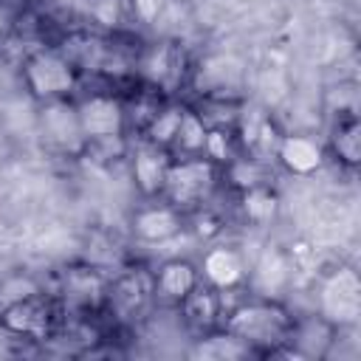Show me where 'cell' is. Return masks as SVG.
I'll use <instances>...</instances> for the list:
<instances>
[{"mask_svg":"<svg viewBox=\"0 0 361 361\" xmlns=\"http://www.w3.org/2000/svg\"><path fill=\"white\" fill-rule=\"evenodd\" d=\"M223 316V330L240 338L251 353H274L288 344L296 322L279 302L271 299H243Z\"/></svg>","mask_w":361,"mask_h":361,"instance_id":"1","label":"cell"},{"mask_svg":"<svg viewBox=\"0 0 361 361\" xmlns=\"http://www.w3.org/2000/svg\"><path fill=\"white\" fill-rule=\"evenodd\" d=\"M217 180H220V166L209 161L206 155L172 158L161 197L186 214V212L200 209L214 195Z\"/></svg>","mask_w":361,"mask_h":361,"instance_id":"2","label":"cell"},{"mask_svg":"<svg viewBox=\"0 0 361 361\" xmlns=\"http://www.w3.org/2000/svg\"><path fill=\"white\" fill-rule=\"evenodd\" d=\"M82 73L59 48H37L23 62V82L39 102L71 99L79 87Z\"/></svg>","mask_w":361,"mask_h":361,"instance_id":"3","label":"cell"},{"mask_svg":"<svg viewBox=\"0 0 361 361\" xmlns=\"http://www.w3.org/2000/svg\"><path fill=\"white\" fill-rule=\"evenodd\" d=\"M39 133H42V138H45L56 152L85 155L87 138H85V133H82V121H79L76 102H71V99L42 102V110H39Z\"/></svg>","mask_w":361,"mask_h":361,"instance_id":"4","label":"cell"},{"mask_svg":"<svg viewBox=\"0 0 361 361\" xmlns=\"http://www.w3.org/2000/svg\"><path fill=\"white\" fill-rule=\"evenodd\" d=\"M82 133L87 141H102V138H116L127 133V110L124 102L107 90H96L76 102Z\"/></svg>","mask_w":361,"mask_h":361,"instance_id":"5","label":"cell"},{"mask_svg":"<svg viewBox=\"0 0 361 361\" xmlns=\"http://www.w3.org/2000/svg\"><path fill=\"white\" fill-rule=\"evenodd\" d=\"M56 322V307L51 299H45V293H34L28 299H20L14 305H6L0 310V324L14 333V336H25V338H45L51 333Z\"/></svg>","mask_w":361,"mask_h":361,"instance_id":"6","label":"cell"},{"mask_svg":"<svg viewBox=\"0 0 361 361\" xmlns=\"http://www.w3.org/2000/svg\"><path fill=\"white\" fill-rule=\"evenodd\" d=\"M127 158H130V175H133L135 189L144 197H161L164 183H166V172L172 164V152L141 138L135 147H130Z\"/></svg>","mask_w":361,"mask_h":361,"instance_id":"7","label":"cell"},{"mask_svg":"<svg viewBox=\"0 0 361 361\" xmlns=\"http://www.w3.org/2000/svg\"><path fill=\"white\" fill-rule=\"evenodd\" d=\"M245 68L234 56H209L195 68V87L203 93V99H237L243 87Z\"/></svg>","mask_w":361,"mask_h":361,"instance_id":"8","label":"cell"},{"mask_svg":"<svg viewBox=\"0 0 361 361\" xmlns=\"http://www.w3.org/2000/svg\"><path fill=\"white\" fill-rule=\"evenodd\" d=\"M149 296H155V285H152V274L144 271H124L118 279H113L107 285L104 302L107 307L118 316V319H133L135 313H141L149 302Z\"/></svg>","mask_w":361,"mask_h":361,"instance_id":"9","label":"cell"},{"mask_svg":"<svg viewBox=\"0 0 361 361\" xmlns=\"http://www.w3.org/2000/svg\"><path fill=\"white\" fill-rule=\"evenodd\" d=\"M180 228H183V212L175 209L166 200L164 203L141 206L133 214V234L141 243H149V245H161V243L178 237Z\"/></svg>","mask_w":361,"mask_h":361,"instance_id":"10","label":"cell"},{"mask_svg":"<svg viewBox=\"0 0 361 361\" xmlns=\"http://www.w3.org/2000/svg\"><path fill=\"white\" fill-rule=\"evenodd\" d=\"M248 276L245 257L231 245H214L203 254L200 279L214 290H234Z\"/></svg>","mask_w":361,"mask_h":361,"instance_id":"11","label":"cell"},{"mask_svg":"<svg viewBox=\"0 0 361 361\" xmlns=\"http://www.w3.org/2000/svg\"><path fill=\"white\" fill-rule=\"evenodd\" d=\"M180 65H183V54L172 42H155L135 59V71L141 73V79L158 90L169 87L180 76V71H183Z\"/></svg>","mask_w":361,"mask_h":361,"instance_id":"12","label":"cell"},{"mask_svg":"<svg viewBox=\"0 0 361 361\" xmlns=\"http://www.w3.org/2000/svg\"><path fill=\"white\" fill-rule=\"evenodd\" d=\"M322 316L327 322H355L358 316V279L350 268H341L322 293Z\"/></svg>","mask_w":361,"mask_h":361,"instance_id":"13","label":"cell"},{"mask_svg":"<svg viewBox=\"0 0 361 361\" xmlns=\"http://www.w3.org/2000/svg\"><path fill=\"white\" fill-rule=\"evenodd\" d=\"M200 268L192 265L189 259H169L152 274L155 296L172 305H180L197 285H200Z\"/></svg>","mask_w":361,"mask_h":361,"instance_id":"14","label":"cell"},{"mask_svg":"<svg viewBox=\"0 0 361 361\" xmlns=\"http://www.w3.org/2000/svg\"><path fill=\"white\" fill-rule=\"evenodd\" d=\"M276 161L290 175H310V172H316L322 166L324 147L310 135L282 133V141H279V149H276Z\"/></svg>","mask_w":361,"mask_h":361,"instance_id":"15","label":"cell"},{"mask_svg":"<svg viewBox=\"0 0 361 361\" xmlns=\"http://www.w3.org/2000/svg\"><path fill=\"white\" fill-rule=\"evenodd\" d=\"M107 285L102 282V276L93 268H73L65 274V285H62V302L71 310H93L99 302H104Z\"/></svg>","mask_w":361,"mask_h":361,"instance_id":"16","label":"cell"},{"mask_svg":"<svg viewBox=\"0 0 361 361\" xmlns=\"http://www.w3.org/2000/svg\"><path fill=\"white\" fill-rule=\"evenodd\" d=\"M180 313H183V319L192 324V327H197V330H212L220 319H223V302H220V293L214 290V288H209V285H197L180 305Z\"/></svg>","mask_w":361,"mask_h":361,"instance_id":"17","label":"cell"},{"mask_svg":"<svg viewBox=\"0 0 361 361\" xmlns=\"http://www.w3.org/2000/svg\"><path fill=\"white\" fill-rule=\"evenodd\" d=\"M206 135H209V124H206V118H203L195 107H183V113H180V124H178V133H175V141H172V147H169L172 158L203 155Z\"/></svg>","mask_w":361,"mask_h":361,"instance_id":"18","label":"cell"},{"mask_svg":"<svg viewBox=\"0 0 361 361\" xmlns=\"http://www.w3.org/2000/svg\"><path fill=\"white\" fill-rule=\"evenodd\" d=\"M183 107L186 104H178V102H161L158 110L152 113V118L147 121V127L141 130V138L149 141V144H155V147L169 149L172 141H175V133H178Z\"/></svg>","mask_w":361,"mask_h":361,"instance_id":"19","label":"cell"},{"mask_svg":"<svg viewBox=\"0 0 361 361\" xmlns=\"http://www.w3.org/2000/svg\"><path fill=\"white\" fill-rule=\"evenodd\" d=\"M220 175H226L237 192H245L254 186H268V164L248 152L234 155L226 166H220Z\"/></svg>","mask_w":361,"mask_h":361,"instance_id":"20","label":"cell"},{"mask_svg":"<svg viewBox=\"0 0 361 361\" xmlns=\"http://www.w3.org/2000/svg\"><path fill=\"white\" fill-rule=\"evenodd\" d=\"M358 118L355 113L350 116H338L333 133H330V152L336 155L338 164L344 166H355L361 158V135H358Z\"/></svg>","mask_w":361,"mask_h":361,"instance_id":"21","label":"cell"},{"mask_svg":"<svg viewBox=\"0 0 361 361\" xmlns=\"http://www.w3.org/2000/svg\"><path fill=\"white\" fill-rule=\"evenodd\" d=\"M240 209H243L248 223L268 226L276 217V195L271 192V186L245 189V192H240Z\"/></svg>","mask_w":361,"mask_h":361,"instance_id":"22","label":"cell"},{"mask_svg":"<svg viewBox=\"0 0 361 361\" xmlns=\"http://www.w3.org/2000/svg\"><path fill=\"white\" fill-rule=\"evenodd\" d=\"M34 293H39V285H37L31 276H8V279L0 285V310H3L6 305H14V302L28 299V296H34Z\"/></svg>","mask_w":361,"mask_h":361,"instance_id":"23","label":"cell"},{"mask_svg":"<svg viewBox=\"0 0 361 361\" xmlns=\"http://www.w3.org/2000/svg\"><path fill=\"white\" fill-rule=\"evenodd\" d=\"M124 3H127V14L133 20H138L141 25L158 23V17L166 8V0H124Z\"/></svg>","mask_w":361,"mask_h":361,"instance_id":"24","label":"cell"},{"mask_svg":"<svg viewBox=\"0 0 361 361\" xmlns=\"http://www.w3.org/2000/svg\"><path fill=\"white\" fill-rule=\"evenodd\" d=\"M14 28H17V11L8 0H0V42H6Z\"/></svg>","mask_w":361,"mask_h":361,"instance_id":"25","label":"cell"}]
</instances>
